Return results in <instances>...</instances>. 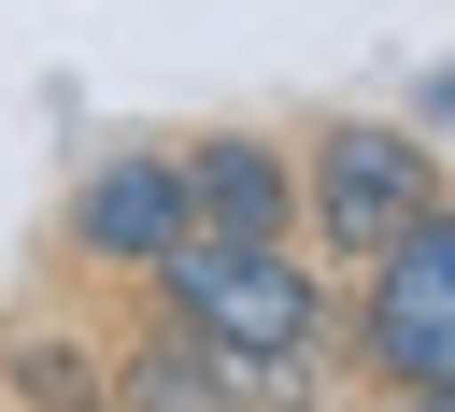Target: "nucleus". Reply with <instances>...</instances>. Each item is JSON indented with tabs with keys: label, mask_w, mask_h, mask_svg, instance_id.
<instances>
[{
	"label": "nucleus",
	"mask_w": 455,
	"mask_h": 412,
	"mask_svg": "<svg viewBox=\"0 0 455 412\" xmlns=\"http://www.w3.org/2000/svg\"><path fill=\"white\" fill-rule=\"evenodd\" d=\"M142 284H156V313L199 327V341H242V355H327V284H313L284 242H171Z\"/></svg>",
	"instance_id": "1"
},
{
	"label": "nucleus",
	"mask_w": 455,
	"mask_h": 412,
	"mask_svg": "<svg viewBox=\"0 0 455 412\" xmlns=\"http://www.w3.org/2000/svg\"><path fill=\"white\" fill-rule=\"evenodd\" d=\"M355 384L370 398H455V199L355 270Z\"/></svg>",
	"instance_id": "2"
},
{
	"label": "nucleus",
	"mask_w": 455,
	"mask_h": 412,
	"mask_svg": "<svg viewBox=\"0 0 455 412\" xmlns=\"http://www.w3.org/2000/svg\"><path fill=\"white\" fill-rule=\"evenodd\" d=\"M441 213V156L412 142V128H384V114H341V128H313L299 142V227L327 242V256H384L398 227H427Z\"/></svg>",
	"instance_id": "3"
},
{
	"label": "nucleus",
	"mask_w": 455,
	"mask_h": 412,
	"mask_svg": "<svg viewBox=\"0 0 455 412\" xmlns=\"http://www.w3.org/2000/svg\"><path fill=\"white\" fill-rule=\"evenodd\" d=\"M171 185H185V242H284L299 227V156L256 142V128L171 142Z\"/></svg>",
	"instance_id": "4"
},
{
	"label": "nucleus",
	"mask_w": 455,
	"mask_h": 412,
	"mask_svg": "<svg viewBox=\"0 0 455 412\" xmlns=\"http://www.w3.org/2000/svg\"><path fill=\"white\" fill-rule=\"evenodd\" d=\"M171 242H185V185H171V156H156V142L85 156V185H71V256H85V270H156Z\"/></svg>",
	"instance_id": "5"
},
{
	"label": "nucleus",
	"mask_w": 455,
	"mask_h": 412,
	"mask_svg": "<svg viewBox=\"0 0 455 412\" xmlns=\"http://www.w3.org/2000/svg\"><path fill=\"white\" fill-rule=\"evenodd\" d=\"M114 412H213V341L156 313V327L114 355Z\"/></svg>",
	"instance_id": "6"
},
{
	"label": "nucleus",
	"mask_w": 455,
	"mask_h": 412,
	"mask_svg": "<svg viewBox=\"0 0 455 412\" xmlns=\"http://www.w3.org/2000/svg\"><path fill=\"white\" fill-rule=\"evenodd\" d=\"M0 369H14V412H114V369L85 341H14Z\"/></svg>",
	"instance_id": "7"
},
{
	"label": "nucleus",
	"mask_w": 455,
	"mask_h": 412,
	"mask_svg": "<svg viewBox=\"0 0 455 412\" xmlns=\"http://www.w3.org/2000/svg\"><path fill=\"white\" fill-rule=\"evenodd\" d=\"M370 412H455V398H370Z\"/></svg>",
	"instance_id": "8"
}]
</instances>
